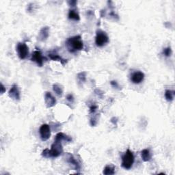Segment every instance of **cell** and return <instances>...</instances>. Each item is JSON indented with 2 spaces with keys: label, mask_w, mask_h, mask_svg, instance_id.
Returning <instances> with one entry per match:
<instances>
[{
  "label": "cell",
  "mask_w": 175,
  "mask_h": 175,
  "mask_svg": "<svg viewBox=\"0 0 175 175\" xmlns=\"http://www.w3.org/2000/svg\"><path fill=\"white\" fill-rule=\"evenodd\" d=\"M66 46H67L68 52L70 53H75L83 49V42L82 41V36L79 35V36L68 38L66 42Z\"/></svg>",
  "instance_id": "cell-1"
},
{
  "label": "cell",
  "mask_w": 175,
  "mask_h": 175,
  "mask_svg": "<svg viewBox=\"0 0 175 175\" xmlns=\"http://www.w3.org/2000/svg\"><path fill=\"white\" fill-rule=\"evenodd\" d=\"M135 161L133 153L129 149H127L125 153L122 157L121 166L126 170H129L133 166V164Z\"/></svg>",
  "instance_id": "cell-2"
},
{
  "label": "cell",
  "mask_w": 175,
  "mask_h": 175,
  "mask_svg": "<svg viewBox=\"0 0 175 175\" xmlns=\"http://www.w3.org/2000/svg\"><path fill=\"white\" fill-rule=\"evenodd\" d=\"M109 42V37L107 34L102 30H98L95 38V43L98 47H103Z\"/></svg>",
  "instance_id": "cell-3"
},
{
  "label": "cell",
  "mask_w": 175,
  "mask_h": 175,
  "mask_svg": "<svg viewBox=\"0 0 175 175\" xmlns=\"http://www.w3.org/2000/svg\"><path fill=\"white\" fill-rule=\"evenodd\" d=\"M17 52L21 60H24L29 55V48L25 42H19L17 45Z\"/></svg>",
  "instance_id": "cell-4"
},
{
  "label": "cell",
  "mask_w": 175,
  "mask_h": 175,
  "mask_svg": "<svg viewBox=\"0 0 175 175\" xmlns=\"http://www.w3.org/2000/svg\"><path fill=\"white\" fill-rule=\"evenodd\" d=\"M63 153V148L60 142L54 141L52 145V148L49 150L50 157H58Z\"/></svg>",
  "instance_id": "cell-5"
},
{
  "label": "cell",
  "mask_w": 175,
  "mask_h": 175,
  "mask_svg": "<svg viewBox=\"0 0 175 175\" xmlns=\"http://www.w3.org/2000/svg\"><path fill=\"white\" fill-rule=\"evenodd\" d=\"M39 133L42 141H47L51 136V129L50 127L47 124H43L40 126Z\"/></svg>",
  "instance_id": "cell-6"
},
{
  "label": "cell",
  "mask_w": 175,
  "mask_h": 175,
  "mask_svg": "<svg viewBox=\"0 0 175 175\" xmlns=\"http://www.w3.org/2000/svg\"><path fill=\"white\" fill-rule=\"evenodd\" d=\"M43 60H44V58L42 57V53L39 50L35 51L32 55L31 60L36 62L38 66H39L40 67H41L43 65V61H44Z\"/></svg>",
  "instance_id": "cell-7"
},
{
  "label": "cell",
  "mask_w": 175,
  "mask_h": 175,
  "mask_svg": "<svg viewBox=\"0 0 175 175\" xmlns=\"http://www.w3.org/2000/svg\"><path fill=\"white\" fill-rule=\"evenodd\" d=\"M9 97L12 98V99L20 100V98H21V95H20V91L18 88V86L17 84H13L11 87V89L9 90L8 92Z\"/></svg>",
  "instance_id": "cell-8"
},
{
  "label": "cell",
  "mask_w": 175,
  "mask_h": 175,
  "mask_svg": "<svg viewBox=\"0 0 175 175\" xmlns=\"http://www.w3.org/2000/svg\"><path fill=\"white\" fill-rule=\"evenodd\" d=\"M45 102L47 108L54 107L56 104V99L52 95V93L47 92L45 95Z\"/></svg>",
  "instance_id": "cell-9"
},
{
  "label": "cell",
  "mask_w": 175,
  "mask_h": 175,
  "mask_svg": "<svg viewBox=\"0 0 175 175\" xmlns=\"http://www.w3.org/2000/svg\"><path fill=\"white\" fill-rule=\"evenodd\" d=\"M144 79V73L141 71H136L131 75V80L135 84H139L143 82Z\"/></svg>",
  "instance_id": "cell-10"
},
{
  "label": "cell",
  "mask_w": 175,
  "mask_h": 175,
  "mask_svg": "<svg viewBox=\"0 0 175 175\" xmlns=\"http://www.w3.org/2000/svg\"><path fill=\"white\" fill-rule=\"evenodd\" d=\"M49 30L50 28L48 26L43 27L40 30V31L39 32V39L40 41H45L49 37Z\"/></svg>",
  "instance_id": "cell-11"
},
{
  "label": "cell",
  "mask_w": 175,
  "mask_h": 175,
  "mask_svg": "<svg viewBox=\"0 0 175 175\" xmlns=\"http://www.w3.org/2000/svg\"><path fill=\"white\" fill-rule=\"evenodd\" d=\"M67 161L68 163H69L70 164L73 165V167H74L76 170H80V165L77 161V160H76V159L74 158V157H73V156L72 155L68 154Z\"/></svg>",
  "instance_id": "cell-12"
},
{
  "label": "cell",
  "mask_w": 175,
  "mask_h": 175,
  "mask_svg": "<svg viewBox=\"0 0 175 175\" xmlns=\"http://www.w3.org/2000/svg\"><path fill=\"white\" fill-rule=\"evenodd\" d=\"M48 56H49L51 60L54 61H59L62 65H65L67 63V60L64 59V58H62L57 54H49Z\"/></svg>",
  "instance_id": "cell-13"
},
{
  "label": "cell",
  "mask_w": 175,
  "mask_h": 175,
  "mask_svg": "<svg viewBox=\"0 0 175 175\" xmlns=\"http://www.w3.org/2000/svg\"><path fill=\"white\" fill-rule=\"evenodd\" d=\"M63 140L70 142L72 141V138H70V137H69V136L65 135L64 133H63L62 132L58 133L56 135V136H55V141L60 142H61L63 141Z\"/></svg>",
  "instance_id": "cell-14"
},
{
  "label": "cell",
  "mask_w": 175,
  "mask_h": 175,
  "mask_svg": "<svg viewBox=\"0 0 175 175\" xmlns=\"http://www.w3.org/2000/svg\"><path fill=\"white\" fill-rule=\"evenodd\" d=\"M141 157L144 161H149L152 158V155L148 149H144L141 152Z\"/></svg>",
  "instance_id": "cell-15"
},
{
  "label": "cell",
  "mask_w": 175,
  "mask_h": 175,
  "mask_svg": "<svg viewBox=\"0 0 175 175\" xmlns=\"http://www.w3.org/2000/svg\"><path fill=\"white\" fill-rule=\"evenodd\" d=\"M103 173L105 175H112L115 174V166L113 165H108L103 169Z\"/></svg>",
  "instance_id": "cell-16"
},
{
  "label": "cell",
  "mask_w": 175,
  "mask_h": 175,
  "mask_svg": "<svg viewBox=\"0 0 175 175\" xmlns=\"http://www.w3.org/2000/svg\"><path fill=\"white\" fill-rule=\"evenodd\" d=\"M68 19L75 20V21H80V17L75 10H70L69 12H68Z\"/></svg>",
  "instance_id": "cell-17"
},
{
  "label": "cell",
  "mask_w": 175,
  "mask_h": 175,
  "mask_svg": "<svg viewBox=\"0 0 175 175\" xmlns=\"http://www.w3.org/2000/svg\"><path fill=\"white\" fill-rule=\"evenodd\" d=\"M174 95H175L174 91L166 90V92H165V98H166V99L169 101V102H171V101L174 100Z\"/></svg>",
  "instance_id": "cell-18"
},
{
  "label": "cell",
  "mask_w": 175,
  "mask_h": 175,
  "mask_svg": "<svg viewBox=\"0 0 175 175\" xmlns=\"http://www.w3.org/2000/svg\"><path fill=\"white\" fill-rule=\"evenodd\" d=\"M53 90L58 96L62 97L63 95V88H62V86L58 84V83H55V84L53 85Z\"/></svg>",
  "instance_id": "cell-19"
},
{
  "label": "cell",
  "mask_w": 175,
  "mask_h": 175,
  "mask_svg": "<svg viewBox=\"0 0 175 175\" xmlns=\"http://www.w3.org/2000/svg\"><path fill=\"white\" fill-rule=\"evenodd\" d=\"M77 78L78 80L79 83H83L86 82V73L85 72L80 73L77 75Z\"/></svg>",
  "instance_id": "cell-20"
},
{
  "label": "cell",
  "mask_w": 175,
  "mask_h": 175,
  "mask_svg": "<svg viewBox=\"0 0 175 175\" xmlns=\"http://www.w3.org/2000/svg\"><path fill=\"white\" fill-rule=\"evenodd\" d=\"M163 54L165 55L166 57H169L172 54V49L171 48L168 47L167 48H165L163 50Z\"/></svg>",
  "instance_id": "cell-21"
},
{
  "label": "cell",
  "mask_w": 175,
  "mask_h": 175,
  "mask_svg": "<svg viewBox=\"0 0 175 175\" xmlns=\"http://www.w3.org/2000/svg\"><path fill=\"white\" fill-rule=\"evenodd\" d=\"M42 156L45 157V158H49V157H50L49 149L45 148V150H43L42 152Z\"/></svg>",
  "instance_id": "cell-22"
},
{
  "label": "cell",
  "mask_w": 175,
  "mask_h": 175,
  "mask_svg": "<svg viewBox=\"0 0 175 175\" xmlns=\"http://www.w3.org/2000/svg\"><path fill=\"white\" fill-rule=\"evenodd\" d=\"M97 108H98L97 105H92L90 107V113H91V114L95 113V111H97Z\"/></svg>",
  "instance_id": "cell-23"
},
{
  "label": "cell",
  "mask_w": 175,
  "mask_h": 175,
  "mask_svg": "<svg viewBox=\"0 0 175 175\" xmlns=\"http://www.w3.org/2000/svg\"><path fill=\"white\" fill-rule=\"evenodd\" d=\"M67 99L68 101H69V102H70V103H73V102H74V97H73V96L72 95H67Z\"/></svg>",
  "instance_id": "cell-24"
},
{
  "label": "cell",
  "mask_w": 175,
  "mask_h": 175,
  "mask_svg": "<svg viewBox=\"0 0 175 175\" xmlns=\"http://www.w3.org/2000/svg\"><path fill=\"white\" fill-rule=\"evenodd\" d=\"M111 85L113 86V87H114V88H118V83L115 82V81H111Z\"/></svg>",
  "instance_id": "cell-25"
},
{
  "label": "cell",
  "mask_w": 175,
  "mask_h": 175,
  "mask_svg": "<svg viewBox=\"0 0 175 175\" xmlns=\"http://www.w3.org/2000/svg\"><path fill=\"white\" fill-rule=\"evenodd\" d=\"M68 4L70 5V6L73 7V6H75L76 4H77V2H76V1H68Z\"/></svg>",
  "instance_id": "cell-26"
},
{
  "label": "cell",
  "mask_w": 175,
  "mask_h": 175,
  "mask_svg": "<svg viewBox=\"0 0 175 175\" xmlns=\"http://www.w3.org/2000/svg\"><path fill=\"white\" fill-rule=\"evenodd\" d=\"M5 92H6V88H5L4 85L1 83V94H4Z\"/></svg>",
  "instance_id": "cell-27"
}]
</instances>
